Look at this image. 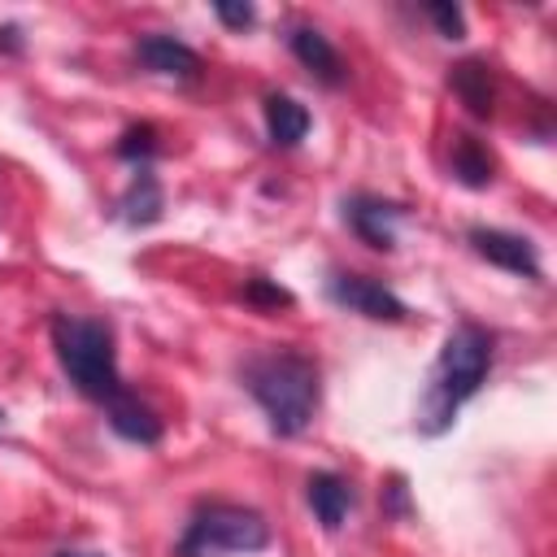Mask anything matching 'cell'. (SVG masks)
<instances>
[{
    "mask_svg": "<svg viewBox=\"0 0 557 557\" xmlns=\"http://www.w3.org/2000/svg\"><path fill=\"white\" fill-rule=\"evenodd\" d=\"M0 52H9V57H22L26 52V39H22V26L17 22H4L0 26Z\"/></svg>",
    "mask_w": 557,
    "mask_h": 557,
    "instance_id": "20",
    "label": "cell"
},
{
    "mask_svg": "<svg viewBox=\"0 0 557 557\" xmlns=\"http://www.w3.org/2000/svg\"><path fill=\"white\" fill-rule=\"evenodd\" d=\"M213 17L222 22V26H231V30H248V26H257V4H248V0H218L213 4Z\"/></svg>",
    "mask_w": 557,
    "mask_h": 557,
    "instance_id": "19",
    "label": "cell"
},
{
    "mask_svg": "<svg viewBox=\"0 0 557 557\" xmlns=\"http://www.w3.org/2000/svg\"><path fill=\"white\" fill-rule=\"evenodd\" d=\"M104 418H109V431H113L117 440L139 444V448H152V444H161V435H165V422L157 418V409L144 405V400L131 396V392L113 396V400L104 405Z\"/></svg>",
    "mask_w": 557,
    "mask_h": 557,
    "instance_id": "10",
    "label": "cell"
},
{
    "mask_svg": "<svg viewBox=\"0 0 557 557\" xmlns=\"http://www.w3.org/2000/svg\"><path fill=\"white\" fill-rule=\"evenodd\" d=\"M52 352H57L61 374L70 379V387L78 396H87L96 405H109L113 396L126 392L109 322L83 318V313H57L52 318Z\"/></svg>",
    "mask_w": 557,
    "mask_h": 557,
    "instance_id": "3",
    "label": "cell"
},
{
    "mask_svg": "<svg viewBox=\"0 0 557 557\" xmlns=\"http://www.w3.org/2000/svg\"><path fill=\"white\" fill-rule=\"evenodd\" d=\"M135 61H139L144 70L161 74V78H178V83L200 78V52H196L191 44L174 39V35H161V30L135 39Z\"/></svg>",
    "mask_w": 557,
    "mask_h": 557,
    "instance_id": "8",
    "label": "cell"
},
{
    "mask_svg": "<svg viewBox=\"0 0 557 557\" xmlns=\"http://www.w3.org/2000/svg\"><path fill=\"white\" fill-rule=\"evenodd\" d=\"M326 300L348 309V313H361L370 322H405L409 318V305L392 287H383L370 274H352V270H331L326 274Z\"/></svg>",
    "mask_w": 557,
    "mask_h": 557,
    "instance_id": "5",
    "label": "cell"
},
{
    "mask_svg": "<svg viewBox=\"0 0 557 557\" xmlns=\"http://www.w3.org/2000/svg\"><path fill=\"white\" fill-rule=\"evenodd\" d=\"M117 209H122V222L126 226H152V222H161L165 191H161V178L152 174V165H135V174H131Z\"/></svg>",
    "mask_w": 557,
    "mask_h": 557,
    "instance_id": "13",
    "label": "cell"
},
{
    "mask_svg": "<svg viewBox=\"0 0 557 557\" xmlns=\"http://www.w3.org/2000/svg\"><path fill=\"white\" fill-rule=\"evenodd\" d=\"M287 48H292V57H296V61H300V65H305L322 87H339V83L348 78L339 48H335L318 26H309V22L287 26Z\"/></svg>",
    "mask_w": 557,
    "mask_h": 557,
    "instance_id": "9",
    "label": "cell"
},
{
    "mask_svg": "<svg viewBox=\"0 0 557 557\" xmlns=\"http://www.w3.org/2000/svg\"><path fill=\"white\" fill-rule=\"evenodd\" d=\"M239 383L257 400V409L265 413V422L278 440H296L322 405L318 361L305 357L300 348H261V352H252L239 366Z\"/></svg>",
    "mask_w": 557,
    "mask_h": 557,
    "instance_id": "1",
    "label": "cell"
},
{
    "mask_svg": "<svg viewBox=\"0 0 557 557\" xmlns=\"http://www.w3.org/2000/svg\"><path fill=\"white\" fill-rule=\"evenodd\" d=\"M466 244H470L487 265H496V270H505V274L531 278V283L544 278L540 248H535L527 235H513V231H500V226H470V231H466Z\"/></svg>",
    "mask_w": 557,
    "mask_h": 557,
    "instance_id": "6",
    "label": "cell"
},
{
    "mask_svg": "<svg viewBox=\"0 0 557 557\" xmlns=\"http://www.w3.org/2000/svg\"><path fill=\"white\" fill-rule=\"evenodd\" d=\"M244 300L278 309V305H292V292H287V287H278V283H270L265 274H252V278L244 283Z\"/></svg>",
    "mask_w": 557,
    "mask_h": 557,
    "instance_id": "18",
    "label": "cell"
},
{
    "mask_svg": "<svg viewBox=\"0 0 557 557\" xmlns=\"http://www.w3.org/2000/svg\"><path fill=\"white\" fill-rule=\"evenodd\" d=\"M52 557H109V553H83V548H61V553H52Z\"/></svg>",
    "mask_w": 557,
    "mask_h": 557,
    "instance_id": "21",
    "label": "cell"
},
{
    "mask_svg": "<svg viewBox=\"0 0 557 557\" xmlns=\"http://www.w3.org/2000/svg\"><path fill=\"white\" fill-rule=\"evenodd\" d=\"M4 426H9V413H4V409H0V431H4Z\"/></svg>",
    "mask_w": 557,
    "mask_h": 557,
    "instance_id": "22",
    "label": "cell"
},
{
    "mask_svg": "<svg viewBox=\"0 0 557 557\" xmlns=\"http://www.w3.org/2000/svg\"><path fill=\"white\" fill-rule=\"evenodd\" d=\"M309 126H313V117L296 96H287V91L265 96V135L274 148H296L309 135Z\"/></svg>",
    "mask_w": 557,
    "mask_h": 557,
    "instance_id": "14",
    "label": "cell"
},
{
    "mask_svg": "<svg viewBox=\"0 0 557 557\" xmlns=\"http://www.w3.org/2000/svg\"><path fill=\"white\" fill-rule=\"evenodd\" d=\"M270 540H274V535H270L265 513H257V509H248V505H231V500H205V505H196V513L187 518L174 557H235V553H261V548H270Z\"/></svg>",
    "mask_w": 557,
    "mask_h": 557,
    "instance_id": "4",
    "label": "cell"
},
{
    "mask_svg": "<svg viewBox=\"0 0 557 557\" xmlns=\"http://www.w3.org/2000/svg\"><path fill=\"white\" fill-rule=\"evenodd\" d=\"M492 357H496V339L479 326V322H457L426 374V387H422V400H418V431L422 435H444L461 405L479 396V387L487 383V370H492Z\"/></svg>",
    "mask_w": 557,
    "mask_h": 557,
    "instance_id": "2",
    "label": "cell"
},
{
    "mask_svg": "<svg viewBox=\"0 0 557 557\" xmlns=\"http://www.w3.org/2000/svg\"><path fill=\"white\" fill-rule=\"evenodd\" d=\"M448 87L457 91V100L466 104L470 117H492V109H496V78H492L487 61H479V57L457 61L453 74H448Z\"/></svg>",
    "mask_w": 557,
    "mask_h": 557,
    "instance_id": "12",
    "label": "cell"
},
{
    "mask_svg": "<svg viewBox=\"0 0 557 557\" xmlns=\"http://www.w3.org/2000/svg\"><path fill=\"white\" fill-rule=\"evenodd\" d=\"M305 500L313 509V518L322 522V531H339L348 522V509H352V483L335 470H313L305 479Z\"/></svg>",
    "mask_w": 557,
    "mask_h": 557,
    "instance_id": "11",
    "label": "cell"
},
{
    "mask_svg": "<svg viewBox=\"0 0 557 557\" xmlns=\"http://www.w3.org/2000/svg\"><path fill=\"white\" fill-rule=\"evenodd\" d=\"M426 17L435 22V30H440L444 39H461V35H466V13H461L457 4H448V0H431V4H426Z\"/></svg>",
    "mask_w": 557,
    "mask_h": 557,
    "instance_id": "17",
    "label": "cell"
},
{
    "mask_svg": "<svg viewBox=\"0 0 557 557\" xmlns=\"http://www.w3.org/2000/svg\"><path fill=\"white\" fill-rule=\"evenodd\" d=\"M448 165H453V178H457L461 187H474V191H479V187H487V183L496 178V174H492V170H496L492 152H487L474 135H466V131H461V135H453Z\"/></svg>",
    "mask_w": 557,
    "mask_h": 557,
    "instance_id": "15",
    "label": "cell"
},
{
    "mask_svg": "<svg viewBox=\"0 0 557 557\" xmlns=\"http://www.w3.org/2000/svg\"><path fill=\"white\" fill-rule=\"evenodd\" d=\"M161 152V131L152 122H135L122 131L117 139V157L131 161V165H152V157Z\"/></svg>",
    "mask_w": 557,
    "mask_h": 557,
    "instance_id": "16",
    "label": "cell"
},
{
    "mask_svg": "<svg viewBox=\"0 0 557 557\" xmlns=\"http://www.w3.org/2000/svg\"><path fill=\"white\" fill-rule=\"evenodd\" d=\"M339 209H344V226L361 244H370L379 252H392L396 248V231L405 222V205L383 200V196H370V191H357V196H344Z\"/></svg>",
    "mask_w": 557,
    "mask_h": 557,
    "instance_id": "7",
    "label": "cell"
}]
</instances>
